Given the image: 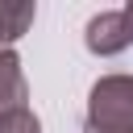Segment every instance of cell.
<instances>
[{
    "label": "cell",
    "instance_id": "obj_5",
    "mask_svg": "<svg viewBox=\"0 0 133 133\" xmlns=\"http://www.w3.org/2000/svg\"><path fill=\"white\" fill-rule=\"evenodd\" d=\"M0 133H42V121L33 116V108H4L0 112Z\"/></svg>",
    "mask_w": 133,
    "mask_h": 133
},
{
    "label": "cell",
    "instance_id": "obj_6",
    "mask_svg": "<svg viewBox=\"0 0 133 133\" xmlns=\"http://www.w3.org/2000/svg\"><path fill=\"white\" fill-rule=\"evenodd\" d=\"M121 12H125V25H129V42H133V0H129V4L121 8Z\"/></svg>",
    "mask_w": 133,
    "mask_h": 133
},
{
    "label": "cell",
    "instance_id": "obj_4",
    "mask_svg": "<svg viewBox=\"0 0 133 133\" xmlns=\"http://www.w3.org/2000/svg\"><path fill=\"white\" fill-rule=\"evenodd\" d=\"M29 100V83L21 71V58L12 50H0V112L4 108H25Z\"/></svg>",
    "mask_w": 133,
    "mask_h": 133
},
{
    "label": "cell",
    "instance_id": "obj_2",
    "mask_svg": "<svg viewBox=\"0 0 133 133\" xmlns=\"http://www.w3.org/2000/svg\"><path fill=\"white\" fill-rule=\"evenodd\" d=\"M83 42L91 54L100 58H112L129 46V25H125V12H96L83 29Z\"/></svg>",
    "mask_w": 133,
    "mask_h": 133
},
{
    "label": "cell",
    "instance_id": "obj_3",
    "mask_svg": "<svg viewBox=\"0 0 133 133\" xmlns=\"http://www.w3.org/2000/svg\"><path fill=\"white\" fill-rule=\"evenodd\" d=\"M33 17H37L33 0H0V50H12V42L29 33Z\"/></svg>",
    "mask_w": 133,
    "mask_h": 133
},
{
    "label": "cell",
    "instance_id": "obj_1",
    "mask_svg": "<svg viewBox=\"0 0 133 133\" xmlns=\"http://www.w3.org/2000/svg\"><path fill=\"white\" fill-rule=\"evenodd\" d=\"M87 133H133V75H100L87 91Z\"/></svg>",
    "mask_w": 133,
    "mask_h": 133
}]
</instances>
